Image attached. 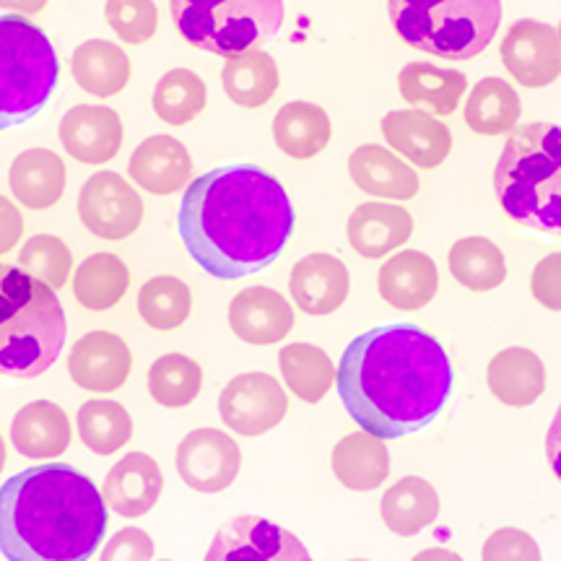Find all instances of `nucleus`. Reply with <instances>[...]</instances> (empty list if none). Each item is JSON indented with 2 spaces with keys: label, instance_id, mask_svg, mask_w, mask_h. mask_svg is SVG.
I'll return each instance as SVG.
<instances>
[{
  "label": "nucleus",
  "instance_id": "1",
  "mask_svg": "<svg viewBox=\"0 0 561 561\" xmlns=\"http://www.w3.org/2000/svg\"><path fill=\"white\" fill-rule=\"evenodd\" d=\"M339 396L362 432L398 439L430 426L453 392L442 343L409 322L356 335L335 371Z\"/></svg>",
  "mask_w": 561,
  "mask_h": 561
},
{
  "label": "nucleus",
  "instance_id": "2",
  "mask_svg": "<svg viewBox=\"0 0 561 561\" xmlns=\"http://www.w3.org/2000/svg\"><path fill=\"white\" fill-rule=\"evenodd\" d=\"M180 237L214 278L261 273L284 252L294 208L284 185L255 164H229L201 174L180 203Z\"/></svg>",
  "mask_w": 561,
  "mask_h": 561
},
{
  "label": "nucleus",
  "instance_id": "3",
  "mask_svg": "<svg viewBox=\"0 0 561 561\" xmlns=\"http://www.w3.org/2000/svg\"><path fill=\"white\" fill-rule=\"evenodd\" d=\"M107 530V502L68 462L26 468L0 486V553L9 561H89Z\"/></svg>",
  "mask_w": 561,
  "mask_h": 561
},
{
  "label": "nucleus",
  "instance_id": "4",
  "mask_svg": "<svg viewBox=\"0 0 561 561\" xmlns=\"http://www.w3.org/2000/svg\"><path fill=\"white\" fill-rule=\"evenodd\" d=\"M496 201L510 219L561 237V128L530 123L510 133L494 170Z\"/></svg>",
  "mask_w": 561,
  "mask_h": 561
},
{
  "label": "nucleus",
  "instance_id": "5",
  "mask_svg": "<svg viewBox=\"0 0 561 561\" xmlns=\"http://www.w3.org/2000/svg\"><path fill=\"white\" fill-rule=\"evenodd\" d=\"M68 322L55 289L0 263V375L34 380L58 362Z\"/></svg>",
  "mask_w": 561,
  "mask_h": 561
},
{
  "label": "nucleus",
  "instance_id": "6",
  "mask_svg": "<svg viewBox=\"0 0 561 561\" xmlns=\"http://www.w3.org/2000/svg\"><path fill=\"white\" fill-rule=\"evenodd\" d=\"M405 45L445 60H471L496 37L502 0H388Z\"/></svg>",
  "mask_w": 561,
  "mask_h": 561
},
{
  "label": "nucleus",
  "instance_id": "7",
  "mask_svg": "<svg viewBox=\"0 0 561 561\" xmlns=\"http://www.w3.org/2000/svg\"><path fill=\"white\" fill-rule=\"evenodd\" d=\"M58 79L60 62L47 34L26 16H0V130L30 123Z\"/></svg>",
  "mask_w": 561,
  "mask_h": 561
},
{
  "label": "nucleus",
  "instance_id": "8",
  "mask_svg": "<svg viewBox=\"0 0 561 561\" xmlns=\"http://www.w3.org/2000/svg\"><path fill=\"white\" fill-rule=\"evenodd\" d=\"M170 11L182 39L221 58L257 50L284 24V0H170Z\"/></svg>",
  "mask_w": 561,
  "mask_h": 561
},
{
  "label": "nucleus",
  "instance_id": "9",
  "mask_svg": "<svg viewBox=\"0 0 561 561\" xmlns=\"http://www.w3.org/2000/svg\"><path fill=\"white\" fill-rule=\"evenodd\" d=\"M203 561H312L294 533L255 515L231 517L216 530Z\"/></svg>",
  "mask_w": 561,
  "mask_h": 561
},
{
  "label": "nucleus",
  "instance_id": "10",
  "mask_svg": "<svg viewBox=\"0 0 561 561\" xmlns=\"http://www.w3.org/2000/svg\"><path fill=\"white\" fill-rule=\"evenodd\" d=\"M286 411H289V398L276 377L265 371L234 377L219 398L221 421L242 437H261L284 421Z\"/></svg>",
  "mask_w": 561,
  "mask_h": 561
},
{
  "label": "nucleus",
  "instance_id": "11",
  "mask_svg": "<svg viewBox=\"0 0 561 561\" xmlns=\"http://www.w3.org/2000/svg\"><path fill=\"white\" fill-rule=\"evenodd\" d=\"M79 216L91 234L102 240H125L140 227L144 201L115 172H96L83 182Z\"/></svg>",
  "mask_w": 561,
  "mask_h": 561
},
{
  "label": "nucleus",
  "instance_id": "12",
  "mask_svg": "<svg viewBox=\"0 0 561 561\" xmlns=\"http://www.w3.org/2000/svg\"><path fill=\"white\" fill-rule=\"evenodd\" d=\"M502 62L523 87H549L561 76V37L551 24L520 19L502 39Z\"/></svg>",
  "mask_w": 561,
  "mask_h": 561
},
{
  "label": "nucleus",
  "instance_id": "13",
  "mask_svg": "<svg viewBox=\"0 0 561 561\" xmlns=\"http://www.w3.org/2000/svg\"><path fill=\"white\" fill-rule=\"evenodd\" d=\"M178 473L203 494H219L234 483L242 466L237 442L219 430H195L178 447Z\"/></svg>",
  "mask_w": 561,
  "mask_h": 561
},
{
  "label": "nucleus",
  "instance_id": "14",
  "mask_svg": "<svg viewBox=\"0 0 561 561\" xmlns=\"http://www.w3.org/2000/svg\"><path fill=\"white\" fill-rule=\"evenodd\" d=\"M133 356L121 335L91 331L76 341L68 356L70 380L91 392H115L128 380Z\"/></svg>",
  "mask_w": 561,
  "mask_h": 561
},
{
  "label": "nucleus",
  "instance_id": "15",
  "mask_svg": "<svg viewBox=\"0 0 561 561\" xmlns=\"http://www.w3.org/2000/svg\"><path fill=\"white\" fill-rule=\"evenodd\" d=\"M62 149L81 164H104L123 149V121L112 107L79 104L60 121Z\"/></svg>",
  "mask_w": 561,
  "mask_h": 561
},
{
  "label": "nucleus",
  "instance_id": "16",
  "mask_svg": "<svg viewBox=\"0 0 561 561\" xmlns=\"http://www.w3.org/2000/svg\"><path fill=\"white\" fill-rule=\"evenodd\" d=\"M382 136L398 153L421 167L434 170L450 157L453 133L445 123L421 110H392L382 117Z\"/></svg>",
  "mask_w": 561,
  "mask_h": 561
},
{
  "label": "nucleus",
  "instance_id": "17",
  "mask_svg": "<svg viewBox=\"0 0 561 561\" xmlns=\"http://www.w3.org/2000/svg\"><path fill=\"white\" fill-rule=\"evenodd\" d=\"M229 325L237 339L252 346H271L284 341L294 328L291 305L276 289L250 286L229 305Z\"/></svg>",
  "mask_w": 561,
  "mask_h": 561
},
{
  "label": "nucleus",
  "instance_id": "18",
  "mask_svg": "<svg viewBox=\"0 0 561 561\" xmlns=\"http://www.w3.org/2000/svg\"><path fill=\"white\" fill-rule=\"evenodd\" d=\"M289 289L301 312L322 318L346 301L351 289L348 268L328 252H312L291 268Z\"/></svg>",
  "mask_w": 561,
  "mask_h": 561
},
{
  "label": "nucleus",
  "instance_id": "19",
  "mask_svg": "<svg viewBox=\"0 0 561 561\" xmlns=\"http://www.w3.org/2000/svg\"><path fill=\"white\" fill-rule=\"evenodd\" d=\"M133 182L153 195H172L191 182L193 159L185 144L172 136L140 140L128 161Z\"/></svg>",
  "mask_w": 561,
  "mask_h": 561
},
{
  "label": "nucleus",
  "instance_id": "20",
  "mask_svg": "<svg viewBox=\"0 0 561 561\" xmlns=\"http://www.w3.org/2000/svg\"><path fill=\"white\" fill-rule=\"evenodd\" d=\"M164 489L157 460L146 453H130L112 466L102 486V496L117 515L140 517L153 510Z\"/></svg>",
  "mask_w": 561,
  "mask_h": 561
},
{
  "label": "nucleus",
  "instance_id": "21",
  "mask_svg": "<svg viewBox=\"0 0 561 561\" xmlns=\"http://www.w3.org/2000/svg\"><path fill=\"white\" fill-rule=\"evenodd\" d=\"M346 234L362 257L377 261L411 240L413 219L409 210L392 203H362L348 216Z\"/></svg>",
  "mask_w": 561,
  "mask_h": 561
},
{
  "label": "nucleus",
  "instance_id": "22",
  "mask_svg": "<svg viewBox=\"0 0 561 561\" xmlns=\"http://www.w3.org/2000/svg\"><path fill=\"white\" fill-rule=\"evenodd\" d=\"M377 286L390 307L413 312L434 299L439 289V273L430 255L419 250H405L382 265Z\"/></svg>",
  "mask_w": 561,
  "mask_h": 561
},
{
  "label": "nucleus",
  "instance_id": "23",
  "mask_svg": "<svg viewBox=\"0 0 561 561\" xmlns=\"http://www.w3.org/2000/svg\"><path fill=\"white\" fill-rule=\"evenodd\" d=\"M11 442L24 458H58L70 445V421L66 411L53 401L26 403L11 421Z\"/></svg>",
  "mask_w": 561,
  "mask_h": 561
},
{
  "label": "nucleus",
  "instance_id": "24",
  "mask_svg": "<svg viewBox=\"0 0 561 561\" xmlns=\"http://www.w3.org/2000/svg\"><path fill=\"white\" fill-rule=\"evenodd\" d=\"M348 174L356 187L377 198L409 201L419 193V174L385 146H359L348 159Z\"/></svg>",
  "mask_w": 561,
  "mask_h": 561
},
{
  "label": "nucleus",
  "instance_id": "25",
  "mask_svg": "<svg viewBox=\"0 0 561 561\" xmlns=\"http://www.w3.org/2000/svg\"><path fill=\"white\" fill-rule=\"evenodd\" d=\"M9 185L21 206L45 210L62 198L66 164L50 149L21 151L9 170Z\"/></svg>",
  "mask_w": 561,
  "mask_h": 561
},
{
  "label": "nucleus",
  "instance_id": "26",
  "mask_svg": "<svg viewBox=\"0 0 561 561\" xmlns=\"http://www.w3.org/2000/svg\"><path fill=\"white\" fill-rule=\"evenodd\" d=\"M489 390L504 405L525 409L543 396L546 369L543 362L530 348H504L489 364Z\"/></svg>",
  "mask_w": 561,
  "mask_h": 561
},
{
  "label": "nucleus",
  "instance_id": "27",
  "mask_svg": "<svg viewBox=\"0 0 561 561\" xmlns=\"http://www.w3.org/2000/svg\"><path fill=\"white\" fill-rule=\"evenodd\" d=\"M401 96L416 110H430L434 115H453L468 89V76L460 70L439 68L434 62H409L398 76Z\"/></svg>",
  "mask_w": 561,
  "mask_h": 561
},
{
  "label": "nucleus",
  "instance_id": "28",
  "mask_svg": "<svg viewBox=\"0 0 561 561\" xmlns=\"http://www.w3.org/2000/svg\"><path fill=\"white\" fill-rule=\"evenodd\" d=\"M70 70L79 87L91 96L121 94L130 81V60L121 45L107 39H89L70 58Z\"/></svg>",
  "mask_w": 561,
  "mask_h": 561
},
{
  "label": "nucleus",
  "instance_id": "29",
  "mask_svg": "<svg viewBox=\"0 0 561 561\" xmlns=\"http://www.w3.org/2000/svg\"><path fill=\"white\" fill-rule=\"evenodd\" d=\"M331 117L312 102H289L276 112L273 138L291 159H312L331 144Z\"/></svg>",
  "mask_w": 561,
  "mask_h": 561
},
{
  "label": "nucleus",
  "instance_id": "30",
  "mask_svg": "<svg viewBox=\"0 0 561 561\" xmlns=\"http://www.w3.org/2000/svg\"><path fill=\"white\" fill-rule=\"evenodd\" d=\"M333 473L346 489L371 491L382 486L390 473V453L382 439L367 432L343 437L333 450Z\"/></svg>",
  "mask_w": 561,
  "mask_h": 561
},
{
  "label": "nucleus",
  "instance_id": "31",
  "mask_svg": "<svg viewBox=\"0 0 561 561\" xmlns=\"http://www.w3.org/2000/svg\"><path fill=\"white\" fill-rule=\"evenodd\" d=\"M382 520L398 536H416L426 525H432L439 515V496L430 481L419 476H405L385 491L382 496Z\"/></svg>",
  "mask_w": 561,
  "mask_h": 561
},
{
  "label": "nucleus",
  "instance_id": "32",
  "mask_svg": "<svg viewBox=\"0 0 561 561\" xmlns=\"http://www.w3.org/2000/svg\"><path fill=\"white\" fill-rule=\"evenodd\" d=\"M520 115L523 104L517 91L496 76H486L476 83L466 104L468 128L479 136H502V133L515 130Z\"/></svg>",
  "mask_w": 561,
  "mask_h": 561
},
{
  "label": "nucleus",
  "instance_id": "33",
  "mask_svg": "<svg viewBox=\"0 0 561 561\" xmlns=\"http://www.w3.org/2000/svg\"><path fill=\"white\" fill-rule=\"evenodd\" d=\"M278 66L268 53L250 50L229 58L221 70V83L227 96L240 107H263L278 91Z\"/></svg>",
  "mask_w": 561,
  "mask_h": 561
},
{
  "label": "nucleus",
  "instance_id": "34",
  "mask_svg": "<svg viewBox=\"0 0 561 561\" xmlns=\"http://www.w3.org/2000/svg\"><path fill=\"white\" fill-rule=\"evenodd\" d=\"M130 273L121 257L112 252H96L79 265L73 278V297L91 312H104L125 297Z\"/></svg>",
  "mask_w": 561,
  "mask_h": 561
},
{
  "label": "nucleus",
  "instance_id": "35",
  "mask_svg": "<svg viewBox=\"0 0 561 561\" xmlns=\"http://www.w3.org/2000/svg\"><path fill=\"white\" fill-rule=\"evenodd\" d=\"M278 367L289 390L305 403H320L335 382L331 356L312 343H289L280 348Z\"/></svg>",
  "mask_w": 561,
  "mask_h": 561
},
{
  "label": "nucleus",
  "instance_id": "36",
  "mask_svg": "<svg viewBox=\"0 0 561 561\" xmlns=\"http://www.w3.org/2000/svg\"><path fill=\"white\" fill-rule=\"evenodd\" d=\"M450 273L471 291H491L507 278L502 250L486 237H466L450 250Z\"/></svg>",
  "mask_w": 561,
  "mask_h": 561
},
{
  "label": "nucleus",
  "instance_id": "37",
  "mask_svg": "<svg viewBox=\"0 0 561 561\" xmlns=\"http://www.w3.org/2000/svg\"><path fill=\"white\" fill-rule=\"evenodd\" d=\"M206 83L187 68L164 73L153 89V112L167 125H187L206 107Z\"/></svg>",
  "mask_w": 561,
  "mask_h": 561
},
{
  "label": "nucleus",
  "instance_id": "38",
  "mask_svg": "<svg viewBox=\"0 0 561 561\" xmlns=\"http://www.w3.org/2000/svg\"><path fill=\"white\" fill-rule=\"evenodd\" d=\"M79 437L91 453L115 455L133 437L130 413L115 401H87L79 409Z\"/></svg>",
  "mask_w": 561,
  "mask_h": 561
},
{
  "label": "nucleus",
  "instance_id": "39",
  "mask_svg": "<svg viewBox=\"0 0 561 561\" xmlns=\"http://www.w3.org/2000/svg\"><path fill=\"white\" fill-rule=\"evenodd\" d=\"M203 385V369L185 354L159 356L149 369V392L159 405L182 409L198 398Z\"/></svg>",
  "mask_w": 561,
  "mask_h": 561
},
{
  "label": "nucleus",
  "instance_id": "40",
  "mask_svg": "<svg viewBox=\"0 0 561 561\" xmlns=\"http://www.w3.org/2000/svg\"><path fill=\"white\" fill-rule=\"evenodd\" d=\"M193 307L191 289L174 276H157L146 280L138 291V312L146 325L157 331H174L187 320Z\"/></svg>",
  "mask_w": 561,
  "mask_h": 561
},
{
  "label": "nucleus",
  "instance_id": "41",
  "mask_svg": "<svg viewBox=\"0 0 561 561\" xmlns=\"http://www.w3.org/2000/svg\"><path fill=\"white\" fill-rule=\"evenodd\" d=\"M19 268L39 278L50 289H62L68 273L73 268V255L68 244L53 234H37L19 252Z\"/></svg>",
  "mask_w": 561,
  "mask_h": 561
},
{
  "label": "nucleus",
  "instance_id": "42",
  "mask_svg": "<svg viewBox=\"0 0 561 561\" xmlns=\"http://www.w3.org/2000/svg\"><path fill=\"white\" fill-rule=\"evenodd\" d=\"M107 24L128 45H144L157 32V5L153 0H107Z\"/></svg>",
  "mask_w": 561,
  "mask_h": 561
},
{
  "label": "nucleus",
  "instance_id": "43",
  "mask_svg": "<svg viewBox=\"0 0 561 561\" xmlns=\"http://www.w3.org/2000/svg\"><path fill=\"white\" fill-rule=\"evenodd\" d=\"M483 561H541V549L528 533L502 528L483 543Z\"/></svg>",
  "mask_w": 561,
  "mask_h": 561
},
{
  "label": "nucleus",
  "instance_id": "44",
  "mask_svg": "<svg viewBox=\"0 0 561 561\" xmlns=\"http://www.w3.org/2000/svg\"><path fill=\"white\" fill-rule=\"evenodd\" d=\"M153 559V541L146 530L140 528H123L110 538L104 546L100 561H151Z\"/></svg>",
  "mask_w": 561,
  "mask_h": 561
},
{
  "label": "nucleus",
  "instance_id": "45",
  "mask_svg": "<svg viewBox=\"0 0 561 561\" xmlns=\"http://www.w3.org/2000/svg\"><path fill=\"white\" fill-rule=\"evenodd\" d=\"M533 297H536L546 310L561 312V252H551L536 265L530 280Z\"/></svg>",
  "mask_w": 561,
  "mask_h": 561
},
{
  "label": "nucleus",
  "instance_id": "46",
  "mask_svg": "<svg viewBox=\"0 0 561 561\" xmlns=\"http://www.w3.org/2000/svg\"><path fill=\"white\" fill-rule=\"evenodd\" d=\"M21 231H24V219L19 208L0 195V255L13 250V244L21 240Z\"/></svg>",
  "mask_w": 561,
  "mask_h": 561
},
{
  "label": "nucleus",
  "instance_id": "47",
  "mask_svg": "<svg viewBox=\"0 0 561 561\" xmlns=\"http://www.w3.org/2000/svg\"><path fill=\"white\" fill-rule=\"evenodd\" d=\"M546 458H549L551 471L557 473L561 481V405L557 409V416H553L549 434H546Z\"/></svg>",
  "mask_w": 561,
  "mask_h": 561
},
{
  "label": "nucleus",
  "instance_id": "48",
  "mask_svg": "<svg viewBox=\"0 0 561 561\" xmlns=\"http://www.w3.org/2000/svg\"><path fill=\"white\" fill-rule=\"evenodd\" d=\"M47 5V0H0V9L19 13H37Z\"/></svg>",
  "mask_w": 561,
  "mask_h": 561
},
{
  "label": "nucleus",
  "instance_id": "49",
  "mask_svg": "<svg viewBox=\"0 0 561 561\" xmlns=\"http://www.w3.org/2000/svg\"><path fill=\"white\" fill-rule=\"evenodd\" d=\"M411 561H462V559L450 549H426L416 553Z\"/></svg>",
  "mask_w": 561,
  "mask_h": 561
},
{
  "label": "nucleus",
  "instance_id": "50",
  "mask_svg": "<svg viewBox=\"0 0 561 561\" xmlns=\"http://www.w3.org/2000/svg\"><path fill=\"white\" fill-rule=\"evenodd\" d=\"M3 466H5V445L3 439H0V471H3Z\"/></svg>",
  "mask_w": 561,
  "mask_h": 561
},
{
  "label": "nucleus",
  "instance_id": "51",
  "mask_svg": "<svg viewBox=\"0 0 561 561\" xmlns=\"http://www.w3.org/2000/svg\"><path fill=\"white\" fill-rule=\"evenodd\" d=\"M351 561H367V559H351Z\"/></svg>",
  "mask_w": 561,
  "mask_h": 561
},
{
  "label": "nucleus",
  "instance_id": "52",
  "mask_svg": "<svg viewBox=\"0 0 561 561\" xmlns=\"http://www.w3.org/2000/svg\"><path fill=\"white\" fill-rule=\"evenodd\" d=\"M559 37H561V30H559Z\"/></svg>",
  "mask_w": 561,
  "mask_h": 561
},
{
  "label": "nucleus",
  "instance_id": "53",
  "mask_svg": "<svg viewBox=\"0 0 561 561\" xmlns=\"http://www.w3.org/2000/svg\"><path fill=\"white\" fill-rule=\"evenodd\" d=\"M161 561H167V559H161Z\"/></svg>",
  "mask_w": 561,
  "mask_h": 561
}]
</instances>
